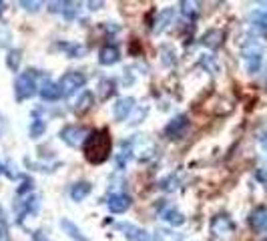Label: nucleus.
Masks as SVG:
<instances>
[{
    "label": "nucleus",
    "mask_w": 267,
    "mask_h": 241,
    "mask_svg": "<svg viewBox=\"0 0 267 241\" xmlns=\"http://www.w3.org/2000/svg\"><path fill=\"white\" fill-rule=\"evenodd\" d=\"M44 131H46V123L42 119H34L31 123V137L33 139H38Z\"/></svg>",
    "instance_id": "5701e85b"
},
{
    "label": "nucleus",
    "mask_w": 267,
    "mask_h": 241,
    "mask_svg": "<svg viewBox=\"0 0 267 241\" xmlns=\"http://www.w3.org/2000/svg\"><path fill=\"white\" fill-rule=\"evenodd\" d=\"M241 55H243V61H245V69L247 72L255 74L257 70L261 69V61H263V48L257 40L253 38H247L243 44H241Z\"/></svg>",
    "instance_id": "f03ea898"
},
{
    "label": "nucleus",
    "mask_w": 267,
    "mask_h": 241,
    "mask_svg": "<svg viewBox=\"0 0 267 241\" xmlns=\"http://www.w3.org/2000/svg\"><path fill=\"white\" fill-rule=\"evenodd\" d=\"M207 48H219L221 46V42H223V31H219V29H211V31H207L205 35H203V40H201Z\"/></svg>",
    "instance_id": "dca6fc26"
},
{
    "label": "nucleus",
    "mask_w": 267,
    "mask_h": 241,
    "mask_svg": "<svg viewBox=\"0 0 267 241\" xmlns=\"http://www.w3.org/2000/svg\"><path fill=\"white\" fill-rule=\"evenodd\" d=\"M0 171H2V167H0Z\"/></svg>",
    "instance_id": "f704fd0d"
},
{
    "label": "nucleus",
    "mask_w": 267,
    "mask_h": 241,
    "mask_svg": "<svg viewBox=\"0 0 267 241\" xmlns=\"http://www.w3.org/2000/svg\"><path fill=\"white\" fill-rule=\"evenodd\" d=\"M173 18H175V8H165V10H161L159 16H157V22H155V26H153V33H155V35L163 33L169 24L173 22Z\"/></svg>",
    "instance_id": "4468645a"
},
{
    "label": "nucleus",
    "mask_w": 267,
    "mask_h": 241,
    "mask_svg": "<svg viewBox=\"0 0 267 241\" xmlns=\"http://www.w3.org/2000/svg\"><path fill=\"white\" fill-rule=\"evenodd\" d=\"M48 6H50L52 12H61V14H65L68 20H70V18L76 14V10H78V8H76V6H78L76 2H50Z\"/></svg>",
    "instance_id": "6ab92c4d"
},
{
    "label": "nucleus",
    "mask_w": 267,
    "mask_h": 241,
    "mask_svg": "<svg viewBox=\"0 0 267 241\" xmlns=\"http://www.w3.org/2000/svg\"><path fill=\"white\" fill-rule=\"evenodd\" d=\"M2 8H4V4H2V2H0V12H2Z\"/></svg>",
    "instance_id": "72a5a7b5"
},
{
    "label": "nucleus",
    "mask_w": 267,
    "mask_h": 241,
    "mask_svg": "<svg viewBox=\"0 0 267 241\" xmlns=\"http://www.w3.org/2000/svg\"><path fill=\"white\" fill-rule=\"evenodd\" d=\"M259 143H261V147H263V151L267 153V133H263L261 137H259Z\"/></svg>",
    "instance_id": "2f4dec72"
},
{
    "label": "nucleus",
    "mask_w": 267,
    "mask_h": 241,
    "mask_svg": "<svg viewBox=\"0 0 267 241\" xmlns=\"http://www.w3.org/2000/svg\"><path fill=\"white\" fill-rule=\"evenodd\" d=\"M0 241H8V227L2 215H0Z\"/></svg>",
    "instance_id": "cd10ccee"
},
{
    "label": "nucleus",
    "mask_w": 267,
    "mask_h": 241,
    "mask_svg": "<svg viewBox=\"0 0 267 241\" xmlns=\"http://www.w3.org/2000/svg\"><path fill=\"white\" fill-rule=\"evenodd\" d=\"M179 6H181V12H183L187 18H195V16H197V12H199L197 2H181Z\"/></svg>",
    "instance_id": "b1692460"
},
{
    "label": "nucleus",
    "mask_w": 267,
    "mask_h": 241,
    "mask_svg": "<svg viewBox=\"0 0 267 241\" xmlns=\"http://www.w3.org/2000/svg\"><path fill=\"white\" fill-rule=\"evenodd\" d=\"M119 59H121V52H119V48L115 44H104L99 50V63L104 65V67H111L115 63H119Z\"/></svg>",
    "instance_id": "9b49d317"
},
{
    "label": "nucleus",
    "mask_w": 267,
    "mask_h": 241,
    "mask_svg": "<svg viewBox=\"0 0 267 241\" xmlns=\"http://www.w3.org/2000/svg\"><path fill=\"white\" fill-rule=\"evenodd\" d=\"M61 229L67 233L70 239H74V241H89V237H85V235H83V231H81V229H78V227H76V225H74L70 219H67V217H65V219H61Z\"/></svg>",
    "instance_id": "a211bd4d"
},
{
    "label": "nucleus",
    "mask_w": 267,
    "mask_h": 241,
    "mask_svg": "<svg viewBox=\"0 0 267 241\" xmlns=\"http://www.w3.org/2000/svg\"><path fill=\"white\" fill-rule=\"evenodd\" d=\"M117 229L123 231V235L131 241H151V235H149L143 227H139V225H135V223L121 221V223H117Z\"/></svg>",
    "instance_id": "423d86ee"
},
{
    "label": "nucleus",
    "mask_w": 267,
    "mask_h": 241,
    "mask_svg": "<svg viewBox=\"0 0 267 241\" xmlns=\"http://www.w3.org/2000/svg\"><path fill=\"white\" fill-rule=\"evenodd\" d=\"M251 18H253V26H255L257 31L267 33V8H263V10H255V12L251 14Z\"/></svg>",
    "instance_id": "412c9836"
},
{
    "label": "nucleus",
    "mask_w": 267,
    "mask_h": 241,
    "mask_svg": "<svg viewBox=\"0 0 267 241\" xmlns=\"http://www.w3.org/2000/svg\"><path fill=\"white\" fill-rule=\"evenodd\" d=\"M201 65H203V67H209V69L213 70V72H217V65L213 63V59H207V61L203 59V61H201Z\"/></svg>",
    "instance_id": "7c9ffc66"
},
{
    "label": "nucleus",
    "mask_w": 267,
    "mask_h": 241,
    "mask_svg": "<svg viewBox=\"0 0 267 241\" xmlns=\"http://www.w3.org/2000/svg\"><path fill=\"white\" fill-rule=\"evenodd\" d=\"M89 137V131L85 127H78V125H67L61 129V139L67 143L68 147H81L85 145V141Z\"/></svg>",
    "instance_id": "39448f33"
},
{
    "label": "nucleus",
    "mask_w": 267,
    "mask_h": 241,
    "mask_svg": "<svg viewBox=\"0 0 267 241\" xmlns=\"http://www.w3.org/2000/svg\"><path fill=\"white\" fill-rule=\"evenodd\" d=\"M147 111H149L147 106H145V109H139V111H137V115L133 117V121H131V123H133V125H137V123H141V119H143V117L147 115Z\"/></svg>",
    "instance_id": "c756f323"
},
{
    "label": "nucleus",
    "mask_w": 267,
    "mask_h": 241,
    "mask_svg": "<svg viewBox=\"0 0 267 241\" xmlns=\"http://www.w3.org/2000/svg\"><path fill=\"white\" fill-rule=\"evenodd\" d=\"M211 231L215 235H227V233L233 231V223H231V219L227 215H217L213 219V223H211Z\"/></svg>",
    "instance_id": "f8f14e48"
},
{
    "label": "nucleus",
    "mask_w": 267,
    "mask_h": 241,
    "mask_svg": "<svg viewBox=\"0 0 267 241\" xmlns=\"http://www.w3.org/2000/svg\"><path fill=\"white\" fill-rule=\"evenodd\" d=\"M249 225L255 229V231H261L267 227V209L265 207H257L251 215H249Z\"/></svg>",
    "instance_id": "2eb2a0df"
},
{
    "label": "nucleus",
    "mask_w": 267,
    "mask_h": 241,
    "mask_svg": "<svg viewBox=\"0 0 267 241\" xmlns=\"http://www.w3.org/2000/svg\"><path fill=\"white\" fill-rule=\"evenodd\" d=\"M38 93H40V97H42V101H59L61 97H63V91H61V87H59V83H52V81H44L42 83V87L38 89Z\"/></svg>",
    "instance_id": "9d476101"
},
{
    "label": "nucleus",
    "mask_w": 267,
    "mask_h": 241,
    "mask_svg": "<svg viewBox=\"0 0 267 241\" xmlns=\"http://www.w3.org/2000/svg\"><path fill=\"white\" fill-rule=\"evenodd\" d=\"M265 85H267V81H265Z\"/></svg>",
    "instance_id": "c9c22d12"
},
{
    "label": "nucleus",
    "mask_w": 267,
    "mask_h": 241,
    "mask_svg": "<svg viewBox=\"0 0 267 241\" xmlns=\"http://www.w3.org/2000/svg\"><path fill=\"white\" fill-rule=\"evenodd\" d=\"M91 191H93V185H91L89 181H81V183H74V185L70 187V199L78 203V201L87 199V197L91 195Z\"/></svg>",
    "instance_id": "ddd939ff"
},
{
    "label": "nucleus",
    "mask_w": 267,
    "mask_h": 241,
    "mask_svg": "<svg viewBox=\"0 0 267 241\" xmlns=\"http://www.w3.org/2000/svg\"><path fill=\"white\" fill-rule=\"evenodd\" d=\"M20 6H24V10H29V12H36L42 4H40V2H34V0L33 2H29V0H20Z\"/></svg>",
    "instance_id": "bb28decb"
},
{
    "label": "nucleus",
    "mask_w": 267,
    "mask_h": 241,
    "mask_svg": "<svg viewBox=\"0 0 267 241\" xmlns=\"http://www.w3.org/2000/svg\"><path fill=\"white\" fill-rule=\"evenodd\" d=\"M36 72L34 70H26L22 74H18L16 78V85H14V93H16V99L18 101H24V99H31L34 93H36Z\"/></svg>",
    "instance_id": "7ed1b4c3"
},
{
    "label": "nucleus",
    "mask_w": 267,
    "mask_h": 241,
    "mask_svg": "<svg viewBox=\"0 0 267 241\" xmlns=\"http://www.w3.org/2000/svg\"><path fill=\"white\" fill-rule=\"evenodd\" d=\"M85 83H87V76H85L83 72L70 70L67 74H63V78L59 81V87H61V91H63V97H68V95L76 93L78 89H83Z\"/></svg>",
    "instance_id": "20e7f679"
},
{
    "label": "nucleus",
    "mask_w": 267,
    "mask_h": 241,
    "mask_svg": "<svg viewBox=\"0 0 267 241\" xmlns=\"http://www.w3.org/2000/svg\"><path fill=\"white\" fill-rule=\"evenodd\" d=\"M99 89H102V91H100V99H106L109 95L115 93V81H113V78H104V81L100 83Z\"/></svg>",
    "instance_id": "393cba45"
},
{
    "label": "nucleus",
    "mask_w": 267,
    "mask_h": 241,
    "mask_svg": "<svg viewBox=\"0 0 267 241\" xmlns=\"http://www.w3.org/2000/svg\"><path fill=\"white\" fill-rule=\"evenodd\" d=\"M83 153H85L89 163H95V165L104 163L109 159V155H111V135H109V131L89 133V137L83 145Z\"/></svg>",
    "instance_id": "f257e3e1"
},
{
    "label": "nucleus",
    "mask_w": 267,
    "mask_h": 241,
    "mask_svg": "<svg viewBox=\"0 0 267 241\" xmlns=\"http://www.w3.org/2000/svg\"><path fill=\"white\" fill-rule=\"evenodd\" d=\"M20 61H22V52L18 50V48H14V50H10L8 52V57H6V65H8V69L10 70H18L20 67Z\"/></svg>",
    "instance_id": "4be33fe9"
},
{
    "label": "nucleus",
    "mask_w": 267,
    "mask_h": 241,
    "mask_svg": "<svg viewBox=\"0 0 267 241\" xmlns=\"http://www.w3.org/2000/svg\"><path fill=\"white\" fill-rule=\"evenodd\" d=\"M109 205V211L111 213H125L129 207H131V197L125 195V193H113L106 201Z\"/></svg>",
    "instance_id": "1a4fd4ad"
},
{
    "label": "nucleus",
    "mask_w": 267,
    "mask_h": 241,
    "mask_svg": "<svg viewBox=\"0 0 267 241\" xmlns=\"http://www.w3.org/2000/svg\"><path fill=\"white\" fill-rule=\"evenodd\" d=\"M135 111V99L133 97H123V99H117V103L113 104V115L117 121H125L131 113Z\"/></svg>",
    "instance_id": "6e6552de"
},
{
    "label": "nucleus",
    "mask_w": 267,
    "mask_h": 241,
    "mask_svg": "<svg viewBox=\"0 0 267 241\" xmlns=\"http://www.w3.org/2000/svg\"><path fill=\"white\" fill-rule=\"evenodd\" d=\"M93 104H95V95H93L91 91H85V93L76 99V103H74V113H76V115H83V113L91 111Z\"/></svg>",
    "instance_id": "f3484780"
},
{
    "label": "nucleus",
    "mask_w": 267,
    "mask_h": 241,
    "mask_svg": "<svg viewBox=\"0 0 267 241\" xmlns=\"http://www.w3.org/2000/svg\"><path fill=\"white\" fill-rule=\"evenodd\" d=\"M189 127V119L187 115H177L175 119H171L165 127V137L169 139H179Z\"/></svg>",
    "instance_id": "0eeeda50"
},
{
    "label": "nucleus",
    "mask_w": 267,
    "mask_h": 241,
    "mask_svg": "<svg viewBox=\"0 0 267 241\" xmlns=\"http://www.w3.org/2000/svg\"><path fill=\"white\" fill-rule=\"evenodd\" d=\"M61 48H65L68 52V57H72V59L85 55V46H78V44H61Z\"/></svg>",
    "instance_id": "a878e982"
},
{
    "label": "nucleus",
    "mask_w": 267,
    "mask_h": 241,
    "mask_svg": "<svg viewBox=\"0 0 267 241\" xmlns=\"http://www.w3.org/2000/svg\"><path fill=\"white\" fill-rule=\"evenodd\" d=\"M257 179H259V181H263V183L267 185V171H259V173H257Z\"/></svg>",
    "instance_id": "473e14b6"
},
{
    "label": "nucleus",
    "mask_w": 267,
    "mask_h": 241,
    "mask_svg": "<svg viewBox=\"0 0 267 241\" xmlns=\"http://www.w3.org/2000/svg\"><path fill=\"white\" fill-rule=\"evenodd\" d=\"M161 217L171 223V225H175V227H179V225H183L185 223V217H183V213H179L177 209H165L163 213H161Z\"/></svg>",
    "instance_id": "aec40b11"
},
{
    "label": "nucleus",
    "mask_w": 267,
    "mask_h": 241,
    "mask_svg": "<svg viewBox=\"0 0 267 241\" xmlns=\"http://www.w3.org/2000/svg\"><path fill=\"white\" fill-rule=\"evenodd\" d=\"M161 52H165V55H167V57H163V63H165V65H173V61H171V59H169V57H173V48H171V46H161Z\"/></svg>",
    "instance_id": "c85d7f7f"
}]
</instances>
